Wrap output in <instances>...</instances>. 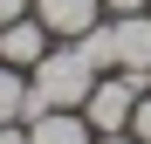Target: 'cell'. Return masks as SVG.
<instances>
[{"label":"cell","instance_id":"6da1fadb","mask_svg":"<svg viewBox=\"0 0 151 144\" xmlns=\"http://www.w3.org/2000/svg\"><path fill=\"white\" fill-rule=\"evenodd\" d=\"M96 82V69L83 62V48L76 41H48V55L28 69V110H21V124L41 110H83V96Z\"/></svg>","mask_w":151,"mask_h":144},{"label":"cell","instance_id":"7a4b0ae2","mask_svg":"<svg viewBox=\"0 0 151 144\" xmlns=\"http://www.w3.org/2000/svg\"><path fill=\"white\" fill-rule=\"evenodd\" d=\"M137 96H144V76L103 69V76L89 82V96H83V117H89V130H96V137H110V130H131V110H137Z\"/></svg>","mask_w":151,"mask_h":144},{"label":"cell","instance_id":"3957f363","mask_svg":"<svg viewBox=\"0 0 151 144\" xmlns=\"http://www.w3.org/2000/svg\"><path fill=\"white\" fill-rule=\"evenodd\" d=\"M110 41H117V69L124 76H151V7L144 14H110Z\"/></svg>","mask_w":151,"mask_h":144},{"label":"cell","instance_id":"277c9868","mask_svg":"<svg viewBox=\"0 0 151 144\" xmlns=\"http://www.w3.org/2000/svg\"><path fill=\"white\" fill-rule=\"evenodd\" d=\"M48 41H55V34L35 21V7L14 14V21H0V62H7V69H35V62L48 55Z\"/></svg>","mask_w":151,"mask_h":144},{"label":"cell","instance_id":"5b68a950","mask_svg":"<svg viewBox=\"0 0 151 144\" xmlns=\"http://www.w3.org/2000/svg\"><path fill=\"white\" fill-rule=\"evenodd\" d=\"M35 21L55 41H83L96 21H103V0H35Z\"/></svg>","mask_w":151,"mask_h":144},{"label":"cell","instance_id":"8992f818","mask_svg":"<svg viewBox=\"0 0 151 144\" xmlns=\"http://www.w3.org/2000/svg\"><path fill=\"white\" fill-rule=\"evenodd\" d=\"M28 144H96V130L83 110H41L28 117Z\"/></svg>","mask_w":151,"mask_h":144},{"label":"cell","instance_id":"52a82bcc","mask_svg":"<svg viewBox=\"0 0 151 144\" xmlns=\"http://www.w3.org/2000/svg\"><path fill=\"white\" fill-rule=\"evenodd\" d=\"M21 110H28V69L0 62V124H21Z\"/></svg>","mask_w":151,"mask_h":144},{"label":"cell","instance_id":"ba28073f","mask_svg":"<svg viewBox=\"0 0 151 144\" xmlns=\"http://www.w3.org/2000/svg\"><path fill=\"white\" fill-rule=\"evenodd\" d=\"M131 137H137V144H151V89L137 96V110H131Z\"/></svg>","mask_w":151,"mask_h":144},{"label":"cell","instance_id":"9c48e42d","mask_svg":"<svg viewBox=\"0 0 151 144\" xmlns=\"http://www.w3.org/2000/svg\"><path fill=\"white\" fill-rule=\"evenodd\" d=\"M151 0H103V14H144Z\"/></svg>","mask_w":151,"mask_h":144},{"label":"cell","instance_id":"30bf717a","mask_svg":"<svg viewBox=\"0 0 151 144\" xmlns=\"http://www.w3.org/2000/svg\"><path fill=\"white\" fill-rule=\"evenodd\" d=\"M0 144H28V124H0Z\"/></svg>","mask_w":151,"mask_h":144},{"label":"cell","instance_id":"8fae6325","mask_svg":"<svg viewBox=\"0 0 151 144\" xmlns=\"http://www.w3.org/2000/svg\"><path fill=\"white\" fill-rule=\"evenodd\" d=\"M35 0H0V21H14V14H28Z\"/></svg>","mask_w":151,"mask_h":144},{"label":"cell","instance_id":"7c38bea8","mask_svg":"<svg viewBox=\"0 0 151 144\" xmlns=\"http://www.w3.org/2000/svg\"><path fill=\"white\" fill-rule=\"evenodd\" d=\"M96 144H137V137L131 130H110V137H96Z\"/></svg>","mask_w":151,"mask_h":144},{"label":"cell","instance_id":"4fadbf2b","mask_svg":"<svg viewBox=\"0 0 151 144\" xmlns=\"http://www.w3.org/2000/svg\"><path fill=\"white\" fill-rule=\"evenodd\" d=\"M144 82H151V76H144Z\"/></svg>","mask_w":151,"mask_h":144}]
</instances>
